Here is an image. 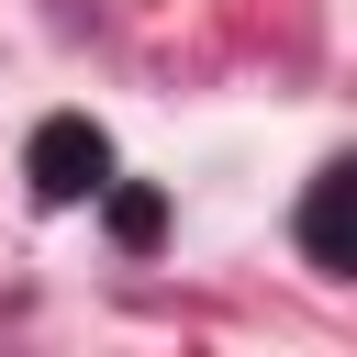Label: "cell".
Instances as JSON below:
<instances>
[{
    "mask_svg": "<svg viewBox=\"0 0 357 357\" xmlns=\"http://www.w3.org/2000/svg\"><path fill=\"white\" fill-rule=\"evenodd\" d=\"M22 178H33V201H45V212L100 201V178H112V134H100L89 112H45V123H33V145H22Z\"/></svg>",
    "mask_w": 357,
    "mask_h": 357,
    "instance_id": "1",
    "label": "cell"
},
{
    "mask_svg": "<svg viewBox=\"0 0 357 357\" xmlns=\"http://www.w3.org/2000/svg\"><path fill=\"white\" fill-rule=\"evenodd\" d=\"M346 190H357L346 156L312 167V201H301V257H312V268H346Z\"/></svg>",
    "mask_w": 357,
    "mask_h": 357,
    "instance_id": "2",
    "label": "cell"
},
{
    "mask_svg": "<svg viewBox=\"0 0 357 357\" xmlns=\"http://www.w3.org/2000/svg\"><path fill=\"white\" fill-rule=\"evenodd\" d=\"M100 190H112V178H100ZM156 223H167L156 190H112V234H123V245H156Z\"/></svg>",
    "mask_w": 357,
    "mask_h": 357,
    "instance_id": "3",
    "label": "cell"
}]
</instances>
